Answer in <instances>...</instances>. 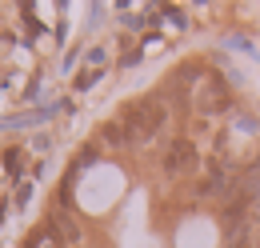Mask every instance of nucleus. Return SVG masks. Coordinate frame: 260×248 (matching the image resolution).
<instances>
[{"label":"nucleus","mask_w":260,"mask_h":248,"mask_svg":"<svg viewBox=\"0 0 260 248\" xmlns=\"http://www.w3.org/2000/svg\"><path fill=\"white\" fill-rule=\"evenodd\" d=\"M52 228H60L64 240H80V228H76V220L68 216V212H56V216H52Z\"/></svg>","instance_id":"obj_1"},{"label":"nucleus","mask_w":260,"mask_h":248,"mask_svg":"<svg viewBox=\"0 0 260 248\" xmlns=\"http://www.w3.org/2000/svg\"><path fill=\"white\" fill-rule=\"evenodd\" d=\"M180 164H192V148H188V144H176V148L168 152V172H176Z\"/></svg>","instance_id":"obj_2"},{"label":"nucleus","mask_w":260,"mask_h":248,"mask_svg":"<svg viewBox=\"0 0 260 248\" xmlns=\"http://www.w3.org/2000/svg\"><path fill=\"white\" fill-rule=\"evenodd\" d=\"M228 248H252V244H244V240H232V244H228Z\"/></svg>","instance_id":"obj_3"}]
</instances>
